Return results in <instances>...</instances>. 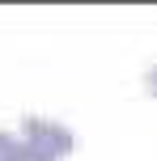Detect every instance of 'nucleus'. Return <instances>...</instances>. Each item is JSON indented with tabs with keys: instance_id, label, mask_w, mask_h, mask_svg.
Returning <instances> with one entry per match:
<instances>
[{
	"instance_id": "1",
	"label": "nucleus",
	"mask_w": 157,
	"mask_h": 161,
	"mask_svg": "<svg viewBox=\"0 0 157 161\" xmlns=\"http://www.w3.org/2000/svg\"><path fill=\"white\" fill-rule=\"evenodd\" d=\"M21 144H25V161H64L68 153H76V136L55 119H30L21 123Z\"/></svg>"
},
{
	"instance_id": "3",
	"label": "nucleus",
	"mask_w": 157,
	"mask_h": 161,
	"mask_svg": "<svg viewBox=\"0 0 157 161\" xmlns=\"http://www.w3.org/2000/svg\"><path fill=\"white\" fill-rule=\"evenodd\" d=\"M144 85H149V93H153V97H157V64H153V68H149V76H144Z\"/></svg>"
},
{
	"instance_id": "2",
	"label": "nucleus",
	"mask_w": 157,
	"mask_h": 161,
	"mask_svg": "<svg viewBox=\"0 0 157 161\" xmlns=\"http://www.w3.org/2000/svg\"><path fill=\"white\" fill-rule=\"evenodd\" d=\"M0 161H25V144L13 131H0Z\"/></svg>"
}]
</instances>
